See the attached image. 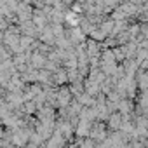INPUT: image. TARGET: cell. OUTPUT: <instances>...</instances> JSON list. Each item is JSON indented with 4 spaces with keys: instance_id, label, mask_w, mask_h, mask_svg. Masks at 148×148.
<instances>
[{
    "instance_id": "1",
    "label": "cell",
    "mask_w": 148,
    "mask_h": 148,
    "mask_svg": "<svg viewBox=\"0 0 148 148\" xmlns=\"http://www.w3.org/2000/svg\"><path fill=\"white\" fill-rule=\"evenodd\" d=\"M71 87H61L58 91V105L59 106H68L70 99H71Z\"/></svg>"
},
{
    "instance_id": "3",
    "label": "cell",
    "mask_w": 148,
    "mask_h": 148,
    "mask_svg": "<svg viewBox=\"0 0 148 148\" xmlns=\"http://www.w3.org/2000/svg\"><path fill=\"white\" fill-rule=\"evenodd\" d=\"M66 80H70V79H68V70H66V68H64V70L59 68V70L54 73V82H56V86H63Z\"/></svg>"
},
{
    "instance_id": "2",
    "label": "cell",
    "mask_w": 148,
    "mask_h": 148,
    "mask_svg": "<svg viewBox=\"0 0 148 148\" xmlns=\"http://www.w3.org/2000/svg\"><path fill=\"white\" fill-rule=\"evenodd\" d=\"M91 138H99V139H103V138H106V132H105V127H103V124H92V129H91V134H89Z\"/></svg>"
}]
</instances>
